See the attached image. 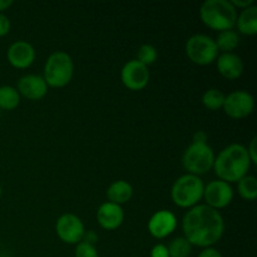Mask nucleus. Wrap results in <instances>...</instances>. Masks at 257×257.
<instances>
[{
  "mask_svg": "<svg viewBox=\"0 0 257 257\" xmlns=\"http://www.w3.org/2000/svg\"><path fill=\"white\" fill-rule=\"evenodd\" d=\"M231 4L235 7V9H246V8L251 7V5L255 4V2L253 0H231Z\"/></svg>",
  "mask_w": 257,
  "mask_h": 257,
  "instance_id": "nucleus-29",
  "label": "nucleus"
},
{
  "mask_svg": "<svg viewBox=\"0 0 257 257\" xmlns=\"http://www.w3.org/2000/svg\"><path fill=\"white\" fill-rule=\"evenodd\" d=\"M238 195L246 201H253L257 197V180L253 176L246 175L237 182Z\"/></svg>",
  "mask_w": 257,
  "mask_h": 257,
  "instance_id": "nucleus-21",
  "label": "nucleus"
},
{
  "mask_svg": "<svg viewBox=\"0 0 257 257\" xmlns=\"http://www.w3.org/2000/svg\"><path fill=\"white\" fill-rule=\"evenodd\" d=\"M82 241L90 243V245H95L98 241V235L94 232V231H85L84 237H83Z\"/></svg>",
  "mask_w": 257,
  "mask_h": 257,
  "instance_id": "nucleus-32",
  "label": "nucleus"
},
{
  "mask_svg": "<svg viewBox=\"0 0 257 257\" xmlns=\"http://www.w3.org/2000/svg\"><path fill=\"white\" fill-rule=\"evenodd\" d=\"M7 58L12 67L17 69H27L34 63L35 49L30 43L18 40L8 48Z\"/></svg>",
  "mask_w": 257,
  "mask_h": 257,
  "instance_id": "nucleus-13",
  "label": "nucleus"
},
{
  "mask_svg": "<svg viewBox=\"0 0 257 257\" xmlns=\"http://www.w3.org/2000/svg\"><path fill=\"white\" fill-rule=\"evenodd\" d=\"M207 133L205 131H197V132L193 135L192 143H207Z\"/></svg>",
  "mask_w": 257,
  "mask_h": 257,
  "instance_id": "nucleus-31",
  "label": "nucleus"
},
{
  "mask_svg": "<svg viewBox=\"0 0 257 257\" xmlns=\"http://www.w3.org/2000/svg\"><path fill=\"white\" fill-rule=\"evenodd\" d=\"M198 257H222L221 252L218 250L213 247H207V248H203L202 251L200 252Z\"/></svg>",
  "mask_w": 257,
  "mask_h": 257,
  "instance_id": "nucleus-30",
  "label": "nucleus"
},
{
  "mask_svg": "<svg viewBox=\"0 0 257 257\" xmlns=\"http://www.w3.org/2000/svg\"><path fill=\"white\" fill-rule=\"evenodd\" d=\"M203 190L205 183L202 178L186 173L175 181L171 190V197L178 207L192 208L203 198Z\"/></svg>",
  "mask_w": 257,
  "mask_h": 257,
  "instance_id": "nucleus-4",
  "label": "nucleus"
},
{
  "mask_svg": "<svg viewBox=\"0 0 257 257\" xmlns=\"http://www.w3.org/2000/svg\"><path fill=\"white\" fill-rule=\"evenodd\" d=\"M251 161L247 150L240 143H232L223 148L213 162V171L218 180L227 183L238 182L247 175Z\"/></svg>",
  "mask_w": 257,
  "mask_h": 257,
  "instance_id": "nucleus-2",
  "label": "nucleus"
},
{
  "mask_svg": "<svg viewBox=\"0 0 257 257\" xmlns=\"http://www.w3.org/2000/svg\"><path fill=\"white\" fill-rule=\"evenodd\" d=\"M75 257H98V251L94 245L80 241L75 247Z\"/></svg>",
  "mask_w": 257,
  "mask_h": 257,
  "instance_id": "nucleus-25",
  "label": "nucleus"
},
{
  "mask_svg": "<svg viewBox=\"0 0 257 257\" xmlns=\"http://www.w3.org/2000/svg\"><path fill=\"white\" fill-rule=\"evenodd\" d=\"M203 24L212 30H232L237 20V10L228 0H206L200 8Z\"/></svg>",
  "mask_w": 257,
  "mask_h": 257,
  "instance_id": "nucleus-3",
  "label": "nucleus"
},
{
  "mask_svg": "<svg viewBox=\"0 0 257 257\" xmlns=\"http://www.w3.org/2000/svg\"><path fill=\"white\" fill-rule=\"evenodd\" d=\"M183 237L192 246L212 247L221 240L225 232V221L220 211L207 205H197L190 208L183 216Z\"/></svg>",
  "mask_w": 257,
  "mask_h": 257,
  "instance_id": "nucleus-1",
  "label": "nucleus"
},
{
  "mask_svg": "<svg viewBox=\"0 0 257 257\" xmlns=\"http://www.w3.org/2000/svg\"><path fill=\"white\" fill-rule=\"evenodd\" d=\"M203 198L208 207L213 210H221L225 208L232 202L233 191L230 183L221 180H215L205 185L203 190Z\"/></svg>",
  "mask_w": 257,
  "mask_h": 257,
  "instance_id": "nucleus-10",
  "label": "nucleus"
},
{
  "mask_svg": "<svg viewBox=\"0 0 257 257\" xmlns=\"http://www.w3.org/2000/svg\"><path fill=\"white\" fill-rule=\"evenodd\" d=\"M148 231L155 238H165L175 232L177 227V217L175 213L167 210H161L153 213L148 221Z\"/></svg>",
  "mask_w": 257,
  "mask_h": 257,
  "instance_id": "nucleus-12",
  "label": "nucleus"
},
{
  "mask_svg": "<svg viewBox=\"0 0 257 257\" xmlns=\"http://www.w3.org/2000/svg\"><path fill=\"white\" fill-rule=\"evenodd\" d=\"M170 257H188L192 252V245L185 237H176L167 247Z\"/></svg>",
  "mask_w": 257,
  "mask_h": 257,
  "instance_id": "nucleus-23",
  "label": "nucleus"
},
{
  "mask_svg": "<svg viewBox=\"0 0 257 257\" xmlns=\"http://www.w3.org/2000/svg\"><path fill=\"white\" fill-rule=\"evenodd\" d=\"M247 150V153H248V157H250V161L251 163H253V165H256L257 163V138L253 137L252 140H251L250 145H248V147L246 148Z\"/></svg>",
  "mask_w": 257,
  "mask_h": 257,
  "instance_id": "nucleus-28",
  "label": "nucleus"
},
{
  "mask_svg": "<svg viewBox=\"0 0 257 257\" xmlns=\"http://www.w3.org/2000/svg\"><path fill=\"white\" fill-rule=\"evenodd\" d=\"M222 109L230 118L242 119L253 112L255 99L246 90H235L225 97Z\"/></svg>",
  "mask_w": 257,
  "mask_h": 257,
  "instance_id": "nucleus-8",
  "label": "nucleus"
},
{
  "mask_svg": "<svg viewBox=\"0 0 257 257\" xmlns=\"http://www.w3.org/2000/svg\"><path fill=\"white\" fill-rule=\"evenodd\" d=\"M55 232L63 242L69 243V245H77L84 237V223L77 215L64 213L58 218L57 223H55Z\"/></svg>",
  "mask_w": 257,
  "mask_h": 257,
  "instance_id": "nucleus-9",
  "label": "nucleus"
},
{
  "mask_svg": "<svg viewBox=\"0 0 257 257\" xmlns=\"http://www.w3.org/2000/svg\"><path fill=\"white\" fill-rule=\"evenodd\" d=\"M20 104V94L12 85L0 87V110H14Z\"/></svg>",
  "mask_w": 257,
  "mask_h": 257,
  "instance_id": "nucleus-20",
  "label": "nucleus"
},
{
  "mask_svg": "<svg viewBox=\"0 0 257 257\" xmlns=\"http://www.w3.org/2000/svg\"><path fill=\"white\" fill-rule=\"evenodd\" d=\"M225 93L216 88H211V89L206 90L202 95V104L205 105L207 109L210 110H217L223 107V102H225Z\"/></svg>",
  "mask_w": 257,
  "mask_h": 257,
  "instance_id": "nucleus-22",
  "label": "nucleus"
},
{
  "mask_svg": "<svg viewBox=\"0 0 257 257\" xmlns=\"http://www.w3.org/2000/svg\"><path fill=\"white\" fill-rule=\"evenodd\" d=\"M157 49L151 44H143L137 52V60L146 67L153 64L157 60Z\"/></svg>",
  "mask_w": 257,
  "mask_h": 257,
  "instance_id": "nucleus-24",
  "label": "nucleus"
},
{
  "mask_svg": "<svg viewBox=\"0 0 257 257\" xmlns=\"http://www.w3.org/2000/svg\"><path fill=\"white\" fill-rule=\"evenodd\" d=\"M74 74V63L72 57L65 52L52 53L44 65V78L48 87L63 88L72 80Z\"/></svg>",
  "mask_w": 257,
  "mask_h": 257,
  "instance_id": "nucleus-5",
  "label": "nucleus"
},
{
  "mask_svg": "<svg viewBox=\"0 0 257 257\" xmlns=\"http://www.w3.org/2000/svg\"><path fill=\"white\" fill-rule=\"evenodd\" d=\"M215 157V152L208 143H191L183 152V168L190 175L200 177L212 170Z\"/></svg>",
  "mask_w": 257,
  "mask_h": 257,
  "instance_id": "nucleus-6",
  "label": "nucleus"
},
{
  "mask_svg": "<svg viewBox=\"0 0 257 257\" xmlns=\"http://www.w3.org/2000/svg\"><path fill=\"white\" fill-rule=\"evenodd\" d=\"M133 196V187L127 181H114L110 183L107 190L108 202L115 203V205L122 206L123 203H127Z\"/></svg>",
  "mask_w": 257,
  "mask_h": 257,
  "instance_id": "nucleus-17",
  "label": "nucleus"
},
{
  "mask_svg": "<svg viewBox=\"0 0 257 257\" xmlns=\"http://www.w3.org/2000/svg\"><path fill=\"white\" fill-rule=\"evenodd\" d=\"M18 92L30 100H39L48 93V85L42 75L27 74L18 82Z\"/></svg>",
  "mask_w": 257,
  "mask_h": 257,
  "instance_id": "nucleus-14",
  "label": "nucleus"
},
{
  "mask_svg": "<svg viewBox=\"0 0 257 257\" xmlns=\"http://www.w3.org/2000/svg\"><path fill=\"white\" fill-rule=\"evenodd\" d=\"M2 193H3V190H2V186H0V197H2Z\"/></svg>",
  "mask_w": 257,
  "mask_h": 257,
  "instance_id": "nucleus-34",
  "label": "nucleus"
},
{
  "mask_svg": "<svg viewBox=\"0 0 257 257\" xmlns=\"http://www.w3.org/2000/svg\"><path fill=\"white\" fill-rule=\"evenodd\" d=\"M151 257H170L167 246L163 245V243L155 245L152 247V250H151Z\"/></svg>",
  "mask_w": 257,
  "mask_h": 257,
  "instance_id": "nucleus-26",
  "label": "nucleus"
},
{
  "mask_svg": "<svg viewBox=\"0 0 257 257\" xmlns=\"http://www.w3.org/2000/svg\"><path fill=\"white\" fill-rule=\"evenodd\" d=\"M216 47L218 52L222 53H232L233 49L238 47L240 44V35L235 30H225V32L218 33L217 38L215 39Z\"/></svg>",
  "mask_w": 257,
  "mask_h": 257,
  "instance_id": "nucleus-19",
  "label": "nucleus"
},
{
  "mask_svg": "<svg viewBox=\"0 0 257 257\" xmlns=\"http://www.w3.org/2000/svg\"><path fill=\"white\" fill-rule=\"evenodd\" d=\"M10 28H12V24H10L9 18L4 13H0V37L7 35L10 32Z\"/></svg>",
  "mask_w": 257,
  "mask_h": 257,
  "instance_id": "nucleus-27",
  "label": "nucleus"
},
{
  "mask_svg": "<svg viewBox=\"0 0 257 257\" xmlns=\"http://www.w3.org/2000/svg\"><path fill=\"white\" fill-rule=\"evenodd\" d=\"M217 70L223 78L235 80L243 73V62L235 53H222L217 57Z\"/></svg>",
  "mask_w": 257,
  "mask_h": 257,
  "instance_id": "nucleus-16",
  "label": "nucleus"
},
{
  "mask_svg": "<svg viewBox=\"0 0 257 257\" xmlns=\"http://www.w3.org/2000/svg\"><path fill=\"white\" fill-rule=\"evenodd\" d=\"M97 221L100 227L104 230H117L124 221V211L122 206L112 202H104L98 208Z\"/></svg>",
  "mask_w": 257,
  "mask_h": 257,
  "instance_id": "nucleus-15",
  "label": "nucleus"
},
{
  "mask_svg": "<svg viewBox=\"0 0 257 257\" xmlns=\"http://www.w3.org/2000/svg\"><path fill=\"white\" fill-rule=\"evenodd\" d=\"M12 5H13V0H0V13L9 9Z\"/></svg>",
  "mask_w": 257,
  "mask_h": 257,
  "instance_id": "nucleus-33",
  "label": "nucleus"
},
{
  "mask_svg": "<svg viewBox=\"0 0 257 257\" xmlns=\"http://www.w3.org/2000/svg\"><path fill=\"white\" fill-rule=\"evenodd\" d=\"M120 79L127 89L141 90L150 82V70L137 59H132L123 65Z\"/></svg>",
  "mask_w": 257,
  "mask_h": 257,
  "instance_id": "nucleus-11",
  "label": "nucleus"
},
{
  "mask_svg": "<svg viewBox=\"0 0 257 257\" xmlns=\"http://www.w3.org/2000/svg\"><path fill=\"white\" fill-rule=\"evenodd\" d=\"M236 25L241 34L256 35L257 34V7L256 4L243 9L237 14Z\"/></svg>",
  "mask_w": 257,
  "mask_h": 257,
  "instance_id": "nucleus-18",
  "label": "nucleus"
},
{
  "mask_svg": "<svg viewBox=\"0 0 257 257\" xmlns=\"http://www.w3.org/2000/svg\"><path fill=\"white\" fill-rule=\"evenodd\" d=\"M186 54L197 65L212 64L218 57L215 39L205 34H195L186 42Z\"/></svg>",
  "mask_w": 257,
  "mask_h": 257,
  "instance_id": "nucleus-7",
  "label": "nucleus"
}]
</instances>
